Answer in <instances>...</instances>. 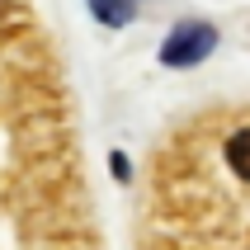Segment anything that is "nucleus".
<instances>
[{
  "label": "nucleus",
  "instance_id": "nucleus-1",
  "mask_svg": "<svg viewBox=\"0 0 250 250\" xmlns=\"http://www.w3.org/2000/svg\"><path fill=\"white\" fill-rule=\"evenodd\" d=\"M142 250H250V99L198 104L151 146Z\"/></svg>",
  "mask_w": 250,
  "mask_h": 250
},
{
  "label": "nucleus",
  "instance_id": "nucleus-2",
  "mask_svg": "<svg viewBox=\"0 0 250 250\" xmlns=\"http://www.w3.org/2000/svg\"><path fill=\"white\" fill-rule=\"evenodd\" d=\"M212 47H217V28H212V24H180L166 42H161V62L175 66V71H184V66L208 62Z\"/></svg>",
  "mask_w": 250,
  "mask_h": 250
},
{
  "label": "nucleus",
  "instance_id": "nucleus-3",
  "mask_svg": "<svg viewBox=\"0 0 250 250\" xmlns=\"http://www.w3.org/2000/svg\"><path fill=\"white\" fill-rule=\"evenodd\" d=\"M90 10H95V19H104L109 28H123V24H132V0H90Z\"/></svg>",
  "mask_w": 250,
  "mask_h": 250
},
{
  "label": "nucleus",
  "instance_id": "nucleus-4",
  "mask_svg": "<svg viewBox=\"0 0 250 250\" xmlns=\"http://www.w3.org/2000/svg\"><path fill=\"white\" fill-rule=\"evenodd\" d=\"M109 170H113V180H123V184L132 180V166H127V156H123V151H113V156H109Z\"/></svg>",
  "mask_w": 250,
  "mask_h": 250
}]
</instances>
